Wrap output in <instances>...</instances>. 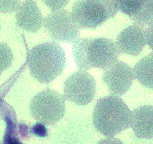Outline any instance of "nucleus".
Here are the masks:
<instances>
[{
    "instance_id": "obj_1",
    "label": "nucleus",
    "mask_w": 153,
    "mask_h": 144,
    "mask_svg": "<svg viewBox=\"0 0 153 144\" xmlns=\"http://www.w3.org/2000/svg\"><path fill=\"white\" fill-rule=\"evenodd\" d=\"M72 54L80 70H105L118 61L120 53L114 42L103 38L78 37L72 43Z\"/></svg>"
},
{
    "instance_id": "obj_2",
    "label": "nucleus",
    "mask_w": 153,
    "mask_h": 144,
    "mask_svg": "<svg viewBox=\"0 0 153 144\" xmlns=\"http://www.w3.org/2000/svg\"><path fill=\"white\" fill-rule=\"evenodd\" d=\"M66 55L58 42L40 43L30 50L28 66L31 75L40 83L51 82L62 73L66 65Z\"/></svg>"
},
{
    "instance_id": "obj_3",
    "label": "nucleus",
    "mask_w": 153,
    "mask_h": 144,
    "mask_svg": "<svg viewBox=\"0 0 153 144\" xmlns=\"http://www.w3.org/2000/svg\"><path fill=\"white\" fill-rule=\"evenodd\" d=\"M132 112L119 97L110 95L97 101L93 119L98 131L113 137L131 127Z\"/></svg>"
},
{
    "instance_id": "obj_4",
    "label": "nucleus",
    "mask_w": 153,
    "mask_h": 144,
    "mask_svg": "<svg viewBox=\"0 0 153 144\" xmlns=\"http://www.w3.org/2000/svg\"><path fill=\"white\" fill-rule=\"evenodd\" d=\"M117 1L82 0L72 5L71 14L80 28L95 29L116 15Z\"/></svg>"
},
{
    "instance_id": "obj_5",
    "label": "nucleus",
    "mask_w": 153,
    "mask_h": 144,
    "mask_svg": "<svg viewBox=\"0 0 153 144\" xmlns=\"http://www.w3.org/2000/svg\"><path fill=\"white\" fill-rule=\"evenodd\" d=\"M32 116L39 123L48 125L56 124L65 112V101L56 91L47 89L37 93L30 104Z\"/></svg>"
},
{
    "instance_id": "obj_6",
    "label": "nucleus",
    "mask_w": 153,
    "mask_h": 144,
    "mask_svg": "<svg viewBox=\"0 0 153 144\" xmlns=\"http://www.w3.org/2000/svg\"><path fill=\"white\" fill-rule=\"evenodd\" d=\"M96 88V82L94 77L86 71L78 70L64 82V97L78 105H87L94 98Z\"/></svg>"
},
{
    "instance_id": "obj_7",
    "label": "nucleus",
    "mask_w": 153,
    "mask_h": 144,
    "mask_svg": "<svg viewBox=\"0 0 153 144\" xmlns=\"http://www.w3.org/2000/svg\"><path fill=\"white\" fill-rule=\"evenodd\" d=\"M43 25L55 41L72 43L79 35L80 28L71 13L64 9L51 13L44 18Z\"/></svg>"
},
{
    "instance_id": "obj_8",
    "label": "nucleus",
    "mask_w": 153,
    "mask_h": 144,
    "mask_svg": "<svg viewBox=\"0 0 153 144\" xmlns=\"http://www.w3.org/2000/svg\"><path fill=\"white\" fill-rule=\"evenodd\" d=\"M134 79L133 68L122 61L105 70L102 79L111 94L122 96L130 89Z\"/></svg>"
},
{
    "instance_id": "obj_9",
    "label": "nucleus",
    "mask_w": 153,
    "mask_h": 144,
    "mask_svg": "<svg viewBox=\"0 0 153 144\" xmlns=\"http://www.w3.org/2000/svg\"><path fill=\"white\" fill-rule=\"evenodd\" d=\"M115 43L120 53L138 56L146 44L145 29L135 24L129 26L118 35Z\"/></svg>"
},
{
    "instance_id": "obj_10",
    "label": "nucleus",
    "mask_w": 153,
    "mask_h": 144,
    "mask_svg": "<svg viewBox=\"0 0 153 144\" xmlns=\"http://www.w3.org/2000/svg\"><path fill=\"white\" fill-rule=\"evenodd\" d=\"M16 12L17 25L29 33H36L44 25V18L34 1L23 2L20 4Z\"/></svg>"
},
{
    "instance_id": "obj_11",
    "label": "nucleus",
    "mask_w": 153,
    "mask_h": 144,
    "mask_svg": "<svg viewBox=\"0 0 153 144\" xmlns=\"http://www.w3.org/2000/svg\"><path fill=\"white\" fill-rule=\"evenodd\" d=\"M153 106L145 105L132 112L131 126L138 138L153 137Z\"/></svg>"
},
{
    "instance_id": "obj_12",
    "label": "nucleus",
    "mask_w": 153,
    "mask_h": 144,
    "mask_svg": "<svg viewBox=\"0 0 153 144\" xmlns=\"http://www.w3.org/2000/svg\"><path fill=\"white\" fill-rule=\"evenodd\" d=\"M118 10L127 15L134 24L143 22L150 14L149 2L142 1H117Z\"/></svg>"
},
{
    "instance_id": "obj_13",
    "label": "nucleus",
    "mask_w": 153,
    "mask_h": 144,
    "mask_svg": "<svg viewBox=\"0 0 153 144\" xmlns=\"http://www.w3.org/2000/svg\"><path fill=\"white\" fill-rule=\"evenodd\" d=\"M134 79L147 88L153 89V54L137 63L133 68Z\"/></svg>"
},
{
    "instance_id": "obj_14",
    "label": "nucleus",
    "mask_w": 153,
    "mask_h": 144,
    "mask_svg": "<svg viewBox=\"0 0 153 144\" xmlns=\"http://www.w3.org/2000/svg\"><path fill=\"white\" fill-rule=\"evenodd\" d=\"M13 60V53L8 45L0 42V76L11 66Z\"/></svg>"
},
{
    "instance_id": "obj_15",
    "label": "nucleus",
    "mask_w": 153,
    "mask_h": 144,
    "mask_svg": "<svg viewBox=\"0 0 153 144\" xmlns=\"http://www.w3.org/2000/svg\"><path fill=\"white\" fill-rule=\"evenodd\" d=\"M20 4L17 1H0V13H12L17 10Z\"/></svg>"
},
{
    "instance_id": "obj_16",
    "label": "nucleus",
    "mask_w": 153,
    "mask_h": 144,
    "mask_svg": "<svg viewBox=\"0 0 153 144\" xmlns=\"http://www.w3.org/2000/svg\"><path fill=\"white\" fill-rule=\"evenodd\" d=\"M43 1L52 12H58L64 10L68 2V1Z\"/></svg>"
},
{
    "instance_id": "obj_17",
    "label": "nucleus",
    "mask_w": 153,
    "mask_h": 144,
    "mask_svg": "<svg viewBox=\"0 0 153 144\" xmlns=\"http://www.w3.org/2000/svg\"><path fill=\"white\" fill-rule=\"evenodd\" d=\"M145 29L146 44L149 45L152 50L153 47V25L148 26Z\"/></svg>"
},
{
    "instance_id": "obj_18",
    "label": "nucleus",
    "mask_w": 153,
    "mask_h": 144,
    "mask_svg": "<svg viewBox=\"0 0 153 144\" xmlns=\"http://www.w3.org/2000/svg\"><path fill=\"white\" fill-rule=\"evenodd\" d=\"M97 144H124L121 141L113 137H109L100 140Z\"/></svg>"
},
{
    "instance_id": "obj_19",
    "label": "nucleus",
    "mask_w": 153,
    "mask_h": 144,
    "mask_svg": "<svg viewBox=\"0 0 153 144\" xmlns=\"http://www.w3.org/2000/svg\"><path fill=\"white\" fill-rule=\"evenodd\" d=\"M0 144H3V143H2L1 140H0Z\"/></svg>"
},
{
    "instance_id": "obj_20",
    "label": "nucleus",
    "mask_w": 153,
    "mask_h": 144,
    "mask_svg": "<svg viewBox=\"0 0 153 144\" xmlns=\"http://www.w3.org/2000/svg\"><path fill=\"white\" fill-rule=\"evenodd\" d=\"M0 28H1V24H0Z\"/></svg>"
}]
</instances>
